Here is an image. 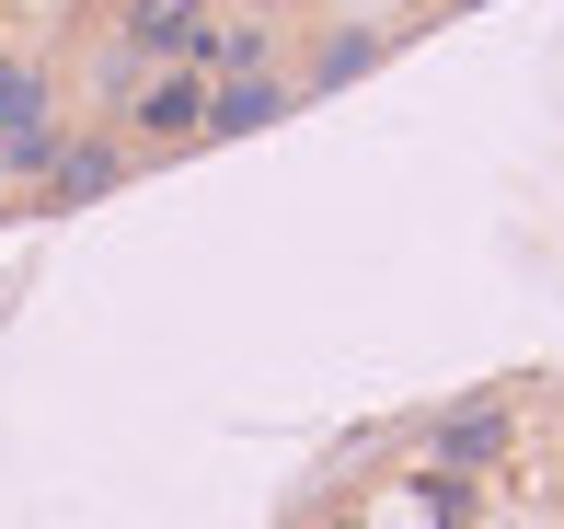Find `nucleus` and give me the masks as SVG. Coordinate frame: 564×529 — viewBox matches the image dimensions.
<instances>
[{
	"instance_id": "nucleus-6",
	"label": "nucleus",
	"mask_w": 564,
	"mask_h": 529,
	"mask_svg": "<svg viewBox=\"0 0 564 529\" xmlns=\"http://www.w3.org/2000/svg\"><path fill=\"white\" fill-rule=\"evenodd\" d=\"M357 69H380V35H369V23H357V35H323L312 81H357Z\"/></svg>"
},
{
	"instance_id": "nucleus-5",
	"label": "nucleus",
	"mask_w": 564,
	"mask_h": 529,
	"mask_svg": "<svg viewBox=\"0 0 564 529\" xmlns=\"http://www.w3.org/2000/svg\"><path fill=\"white\" fill-rule=\"evenodd\" d=\"M116 173H127V150L93 139V150H69V162H58V185H46V196H58V208H82V196H105Z\"/></svg>"
},
{
	"instance_id": "nucleus-2",
	"label": "nucleus",
	"mask_w": 564,
	"mask_h": 529,
	"mask_svg": "<svg viewBox=\"0 0 564 529\" xmlns=\"http://www.w3.org/2000/svg\"><path fill=\"white\" fill-rule=\"evenodd\" d=\"M127 46L139 58H208V0H127Z\"/></svg>"
},
{
	"instance_id": "nucleus-7",
	"label": "nucleus",
	"mask_w": 564,
	"mask_h": 529,
	"mask_svg": "<svg viewBox=\"0 0 564 529\" xmlns=\"http://www.w3.org/2000/svg\"><path fill=\"white\" fill-rule=\"evenodd\" d=\"M346 529H357V518H346Z\"/></svg>"
},
{
	"instance_id": "nucleus-4",
	"label": "nucleus",
	"mask_w": 564,
	"mask_h": 529,
	"mask_svg": "<svg viewBox=\"0 0 564 529\" xmlns=\"http://www.w3.org/2000/svg\"><path fill=\"white\" fill-rule=\"evenodd\" d=\"M507 449V403H460V415H438V472H484Z\"/></svg>"
},
{
	"instance_id": "nucleus-1",
	"label": "nucleus",
	"mask_w": 564,
	"mask_h": 529,
	"mask_svg": "<svg viewBox=\"0 0 564 529\" xmlns=\"http://www.w3.org/2000/svg\"><path fill=\"white\" fill-rule=\"evenodd\" d=\"M127 115H139V139L150 150H173V139H208V69H150L139 92H127Z\"/></svg>"
},
{
	"instance_id": "nucleus-3",
	"label": "nucleus",
	"mask_w": 564,
	"mask_h": 529,
	"mask_svg": "<svg viewBox=\"0 0 564 529\" xmlns=\"http://www.w3.org/2000/svg\"><path fill=\"white\" fill-rule=\"evenodd\" d=\"M276 115H289V81H265V69H253V81H208V139L276 128Z\"/></svg>"
}]
</instances>
